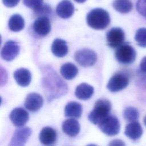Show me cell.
Wrapping results in <instances>:
<instances>
[{
    "label": "cell",
    "mask_w": 146,
    "mask_h": 146,
    "mask_svg": "<svg viewBox=\"0 0 146 146\" xmlns=\"http://www.w3.org/2000/svg\"><path fill=\"white\" fill-rule=\"evenodd\" d=\"M43 87L49 101L61 96L67 92L66 84L51 68L45 69V74L43 78Z\"/></svg>",
    "instance_id": "cell-1"
},
{
    "label": "cell",
    "mask_w": 146,
    "mask_h": 146,
    "mask_svg": "<svg viewBox=\"0 0 146 146\" xmlns=\"http://www.w3.org/2000/svg\"><path fill=\"white\" fill-rule=\"evenodd\" d=\"M87 25L95 30H103L110 23V17L108 13L101 8L91 10L87 15Z\"/></svg>",
    "instance_id": "cell-2"
},
{
    "label": "cell",
    "mask_w": 146,
    "mask_h": 146,
    "mask_svg": "<svg viewBox=\"0 0 146 146\" xmlns=\"http://www.w3.org/2000/svg\"><path fill=\"white\" fill-rule=\"evenodd\" d=\"M111 110V103L107 99H98L95 103L93 110L88 116V120L94 124L99 123L107 116Z\"/></svg>",
    "instance_id": "cell-3"
},
{
    "label": "cell",
    "mask_w": 146,
    "mask_h": 146,
    "mask_svg": "<svg viewBox=\"0 0 146 146\" xmlns=\"http://www.w3.org/2000/svg\"><path fill=\"white\" fill-rule=\"evenodd\" d=\"M116 60L123 64H130L136 59L135 49L128 43H123L118 47L115 53Z\"/></svg>",
    "instance_id": "cell-4"
},
{
    "label": "cell",
    "mask_w": 146,
    "mask_h": 146,
    "mask_svg": "<svg viewBox=\"0 0 146 146\" xmlns=\"http://www.w3.org/2000/svg\"><path fill=\"white\" fill-rule=\"evenodd\" d=\"M99 128L108 136L117 135L120 129V122L116 116L108 115L98 124Z\"/></svg>",
    "instance_id": "cell-5"
},
{
    "label": "cell",
    "mask_w": 146,
    "mask_h": 146,
    "mask_svg": "<svg viewBox=\"0 0 146 146\" xmlns=\"http://www.w3.org/2000/svg\"><path fill=\"white\" fill-rule=\"evenodd\" d=\"M128 84L129 77L127 74L124 72H119L110 78L107 84V88L110 91L116 92L126 88Z\"/></svg>",
    "instance_id": "cell-6"
},
{
    "label": "cell",
    "mask_w": 146,
    "mask_h": 146,
    "mask_svg": "<svg viewBox=\"0 0 146 146\" xmlns=\"http://www.w3.org/2000/svg\"><path fill=\"white\" fill-rule=\"evenodd\" d=\"M75 59L80 66L88 67L94 65L97 60L96 54L92 50L83 48L75 54Z\"/></svg>",
    "instance_id": "cell-7"
},
{
    "label": "cell",
    "mask_w": 146,
    "mask_h": 146,
    "mask_svg": "<svg viewBox=\"0 0 146 146\" xmlns=\"http://www.w3.org/2000/svg\"><path fill=\"white\" fill-rule=\"evenodd\" d=\"M108 45L111 48H117L123 44L125 33L120 27H113L110 30L106 35Z\"/></svg>",
    "instance_id": "cell-8"
},
{
    "label": "cell",
    "mask_w": 146,
    "mask_h": 146,
    "mask_svg": "<svg viewBox=\"0 0 146 146\" xmlns=\"http://www.w3.org/2000/svg\"><path fill=\"white\" fill-rule=\"evenodd\" d=\"M20 47L18 43L13 40H8L3 45L1 50V56L6 61H11L19 54Z\"/></svg>",
    "instance_id": "cell-9"
},
{
    "label": "cell",
    "mask_w": 146,
    "mask_h": 146,
    "mask_svg": "<svg viewBox=\"0 0 146 146\" xmlns=\"http://www.w3.org/2000/svg\"><path fill=\"white\" fill-rule=\"evenodd\" d=\"M31 134V130L29 127L19 128L15 130L11 140L10 145L22 146L25 144L28 138Z\"/></svg>",
    "instance_id": "cell-10"
},
{
    "label": "cell",
    "mask_w": 146,
    "mask_h": 146,
    "mask_svg": "<svg viewBox=\"0 0 146 146\" xmlns=\"http://www.w3.org/2000/svg\"><path fill=\"white\" fill-rule=\"evenodd\" d=\"M10 119L13 124L18 127L23 126L29 120V113L22 107L13 109L10 113Z\"/></svg>",
    "instance_id": "cell-11"
},
{
    "label": "cell",
    "mask_w": 146,
    "mask_h": 146,
    "mask_svg": "<svg viewBox=\"0 0 146 146\" xmlns=\"http://www.w3.org/2000/svg\"><path fill=\"white\" fill-rule=\"evenodd\" d=\"M33 27L34 32L41 36H46L51 29L50 20L46 16L39 17L34 21Z\"/></svg>",
    "instance_id": "cell-12"
},
{
    "label": "cell",
    "mask_w": 146,
    "mask_h": 146,
    "mask_svg": "<svg viewBox=\"0 0 146 146\" xmlns=\"http://www.w3.org/2000/svg\"><path fill=\"white\" fill-rule=\"evenodd\" d=\"M43 104V98L37 93H30L29 94L25 101V108L33 112L38 111Z\"/></svg>",
    "instance_id": "cell-13"
},
{
    "label": "cell",
    "mask_w": 146,
    "mask_h": 146,
    "mask_svg": "<svg viewBox=\"0 0 146 146\" xmlns=\"http://www.w3.org/2000/svg\"><path fill=\"white\" fill-rule=\"evenodd\" d=\"M143 132V128L140 123L137 121H133L126 125L124 134L130 139L135 141L140 138Z\"/></svg>",
    "instance_id": "cell-14"
},
{
    "label": "cell",
    "mask_w": 146,
    "mask_h": 146,
    "mask_svg": "<svg viewBox=\"0 0 146 146\" xmlns=\"http://www.w3.org/2000/svg\"><path fill=\"white\" fill-rule=\"evenodd\" d=\"M39 138L40 143L46 145L54 144L57 138L56 131L50 127H45L40 131Z\"/></svg>",
    "instance_id": "cell-15"
},
{
    "label": "cell",
    "mask_w": 146,
    "mask_h": 146,
    "mask_svg": "<svg viewBox=\"0 0 146 146\" xmlns=\"http://www.w3.org/2000/svg\"><path fill=\"white\" fill-rule=\"evenodd\" d=\"M74 12V7L71 1L68 0H63L57 5L56 13L57 15L64 19L71 17Z\"/></svg>",
    "instance_id": "cell-16"
},
{
    "label": "cell",
    "mask_w": 146,
    "mask_h": 146,
    "mask_svg": "<svg viewBox=\"0 0 146 146\" xmlns=\"http://www.w3.org/2000/svg\"><path fill=\"white\" fill-rule=\"evenodd\" d=\"M14 78L17 84L21 87H26L29 85L31 80L30 71L25 68H21L14 72Z\"/></svg>",
    "instance_id": "cell-17"
},
{
    "label": "cell",
    "mask_w": 146,
    "mask_h": 146,
    "mask_svg": "<svg viewBox=\"0 0 146 146\" xmlns=\"http://www.w3.org/2000/svg\"><path fill=\"white\" fill-rule=\"evenodd\" d=\"M62 128L64 133L70 136L74 137L79 133L80 126L78 120L68 119L63 122Z\"/></svg>",
    "instance_id": "cell-18"
},
{
    "label": "cell",
    "mask_w": 146,
    "mask_h": 146,
    "mask_svg": "<svg viewBox=\"0 0 146 146\" xmlns=\"http://www.w3.org/2000/svg\"><path fill=\"white\" fill-rule=\"evenodd\" d=\"M94 92V89L92 86L87 83H82L76 87L75 94L79 99L86 100L91 98Z\"/></svg>",
    "instance_id": "cell-19"
},
{
    "label": "cell",
    "mask_w": 146,
    "mask_h": 146,
    "mask_svg": "<svg viewBox=\"0 0 146 146\" xmlns=\"http://www.w3.org/2000/svg\"><path fill=\"white\" fill-rule=\"evenodd\" d=\"M51 51L53 54L59 58L66 56L68 52V46L66 42L62 39H55L51 46Z\"/></svg>",
    "instance_id": "cell-20"
},
{
    "label": "cell",
    "mask_w": 146,
    "mask_h": 146,
    "mask_svg": "<svg viewBox=\"0 0 146 146\" xmlns=\"http://www.w3.org/2000/svg\"><path fill=\"white\" fill-rule=\"evenodd\" d=\"M82 113V105L76 102L68 103L64 108V115L66 117L79 118Z\"/></svg>",
    "instance_id": "cell-21"
},
{
    "label": "cell",
    "mask_w": 146,
    "mask_h": 146,
    "mask_svg": "<svg viewBox=\"0 0 146 146\" xmlns=\"http://www.w3.org/2000/svg\"><path fill=\"white\" fill-rule=\"evenodd\" d=\"M60 72L62 76L67 80H71L74 79L78 72L76 66L70 62L63 64L60 69Z\"/></svg>",
    "instance_id": "cell-22"
},
{
    "label": "cell",
    "mask_w": 146,
    "mask_h": 146,
    "mask_svg": "<svg viewBox=\"0 0 146 146\" xmlns=\"http://www.w3.org/2000/svg\"><path fill=\"white\" fill-rule=\"evenodd\" d=\"M8 26L11 31L14 32L19 31L24 28V19L19 14H14L10 18L8 22Z\"/></svg>",
    "instance_id": "cell-23"
},
{
    "label": "cell",
    "mask_w": 146,
    "mask_h": 146,
    "mask_svg": "<svg viewBox=\"0 0 146 146\" xmlns=\"http://www.w3.org/2000/svg\"><path fill=\"white\" fill-rule=\"evenodd\" d=\"M113 7L118 12L125 14L132 9V3L129 0H114Z\"/></svg>",
    "instance_id": "cell-24"
},
{
    "label": "cell",
    "mask_w": 146,
    "mask_h": 146,
    "mask_svg": "<svg viewBox=\"0 0 146 146\" xmlns=\"http://www.w3.org/2000/svg\"><path fill=\"white\" fill-rule=\"evenodd\" d=\"M139 116V112L137 108L133 107H127L123 112V117L127 121H137Z\"/></svg>",
    "instance_id": "cell-25"
},
{
    "label": "cell",
    "mask_w": 146,
    "mask_h": 146,
    "mask_svg": "<svg viewBox=\"0 0 146 146\" xmlns=\"http://www.w3.org/2000/svg\"><path fill=\"white\" fill-rule=\"evenodd\" d=\"M135 39L139 46L146 47V28L139 29L135 34Z\"/></svg>",
    "instance_id": "cell-26"
},
{
    "label": "cell",
    "mask_w": 146,
    "mask_h": 146,
    "mask_svg": "<svg viewBox=\"0 0 146 146\" xmlns=\"http://www.w3.org/2000/svg\"><path fill=\"white\" fill-rule=\"evenodd\" d=\"M23 3L27 7L35 10L43 5V0H23Z\"/></svg>",
    "instance_id": "cell-27"
},
{
    "label": "cell",
    "mask_w": 146,
    "mask_h": 146,
    "mask_svg": "<svg viewBox=\"0 0 146 146\" xmlns=\"http://www.w3.org/2000/svg\"><path fill=\"white\" fill-rule=\"evenodd\" d=\"M51 9L48 5H43L39 9L34 10V12L36 15L39 17L47 16L51 14Z\"/></svg>",
    "instance_id": "cell-28"
},
{
    "label": "cell",
    "mask_w": 146,
    "mask_h": 146,
    "mask_svg": "<svg viewBox=\"0 0 146 146\" xmlns=\"http://www.w3.org/2000/svg\"><path fill=\"white\" fill-rule=\"evenodd\" d=\"M136 9L140 15L146 18V0H138L136 3Z\"/></svg>",
    "instance_id": "cell-29"
},
{
    "label": "cell",
    "mask_w": 146,
    "mask_h": 146,
    "mask_svg": "<svg viewBox=\"0 0 146 146\" xmlns=\"http://www.w3.org/2000/svg\"><path fill=\"white\" fill-rule=\"evenodd\" d=\"M20 0H2L3 3L7 7H13L17 5Z\"/></svg>",
    "instance_id": "cell-30"
},
{
    "label": "cell",
    "mask_w": 146,
    "mask_h": 146,
    "mask_svg": "<svg viewBox=\"0 0 146 146\" xmlns=\"http://www.w3.org/2000/svg\"><path fill=\"white\" fill-rule=\"evenodd\" d=\"M139 67L141 71L146 73V56H144L142 58L140 63Z\"/></svg>",
    "instance_id": "cell-31"
},
{
    "label": "cell",
    "mask_w": 146,
    "mask_h": 146,
    "mask_svg": "<svg viewBox=\"0 0 146 146\" xmlns=\"http://www.w3.org/2000/svg\"><path fill=\"white\" fill-rule=\"evenodd\" d=\"M75 2H78V3H83L86 0H74Z\"/></svg>",
    "instance_id": "cell-32"
},
{
    "label": "cell",
    "mask_w": 146,
    "mask_h": 146,
    "mask_svg": "<svg viewBox=\"0 0 146 146\" xmlns=\"http://www.w3.org/2000/svg\"><path fill=\"white\" fill-rule=\"evenodd\" d=\"M143 123H144V125L146 126V115L144 116V117L143 119Z\"/></svg>",
    "instance_id": "cell-33"
}]
</instances>
